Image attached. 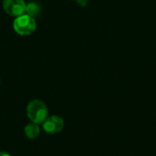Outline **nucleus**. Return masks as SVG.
Here are the masks:
<instances>
[{"label":"nucleus","instance_id":"obj_10","mask_svg":"<svg viewBox=\"0 0 156 156\" xmlns=\"http://www.w3.org/2000/svg\"><path fill=\"white\" fill-rule=\"evenodd\" d=\"M76 1H77V0H76Z\"/></svg>","mask_w":156,"mask_h":156},{"label":"nucleus","instance_id":"obj_5","mask_svg":"<svg viewBox=\"0 0 156 156\" xmlns=\"http://www.w3.org/2000/svg\"><path fill=\"white\" fill-rule=\"evenodd\" d=\"M24 131H25V135L27 136V138L33 140L39 136L40 128H39L38 124H37L35 122H30L25 127Z\"/></svg>","mask_w":156,"mask_h":156},{"label":"nucleus","instance_id":"obj_7","mask_svg":"<svg viewBox=\"0 0 156 156\" xmlns=\"http://www.w3.org/2000/svg\"><path fill=\"white\" fill-rule=\"evenodd\" d=\"M78 4L81 6H85L88 4V0H77Z\"/></svg>","mask_w":156,"mask_h":156},{"label":"nucleus","instance_id":"obj_8","mask_svg":"<svg viewBox=\"0 0 156 156\" xmlns=\"http://www.w3.org/2000/svg\"><path fill=\"white\" fill-rule=\"evenodd\" d=\"M0 156H11L9 154L5 153V152H0Z\"/></svg>","mask_w":156,"mask_h":156},{"label":"nucleus","instance_id":"obj_3","mask_svg":"<svg viewBox=\"0 0 156 156\" xmlns=\"http://www.w3.org/2000/svg\"><path fill=\"white\" fill-rule=\"evenodd\" d=\"M26 6L24 0H4L3 8L5 12L11 17H18L26 13Z\"/></svg>","mask_w":156,"mask_h":156},{"label":"nucleus","instance_id":"obj_6","mask_svg":"<svg viewBox=\"0 0 156 156\" xmlns=\"http://www.w3.org/2000/svg\"><path fill=\"white\" fill-rule=\"evenodd\" d=\"M40 11H41V7L39 4L35 1H31L27 3L26 6V14L32 17H37L40 14Z\"/></svg>","mask_w":156,"mask_h":156},{"label":"nucleus","instance_id":"obj_1","mask_svg":"<svg viewBox=\"0 0 156 156\" xmlns=\"http://www.w3.org/2000/svg\"><path fill=\"white\" fill-rule=\"evenodd\" d=\"M48 108L46 104L38 99L32 100L27 107V115L31 122L37 124H42V122L48 117Z\"/></svg>","mask_w":156,"mask_h":156},{"label":"nucleus","instance_id":"obj_4","mask_svg":"<svg viewBox=\"0 0 156 156\" xmlns=\"http://www.w3.org/2000/svg\"><path fill=\"white\" fill-rule=\"evenodd\" d=\"M42 127L47 133L57 134L59 133L64 128V120L62 118L52 115L47 117V119L42 122Z\"/></svg>","mask_w":156,"mask_h":156},{"label":"nucleus","instance_id":"obj_9","mask_svg":"<svg viewBox=\"0 0 156 156\" xmlns=\"http://www.w3.org/2000/svg\"><path fill=\"white\" fill-rule=\"evenodd\" d=\"M0 86H1V80H0Z\"/></svg>","mask_w":156,"mask_h":156},{"label":"nucleus","instance_id":"obj_2","mask_svg":"<svg viewBox=\"0 0 156 156\" xmlns=\"http://www.w3.org/2000/svg\"><path fill=\"white\" fill-rule=\"evenodd\" d=\"M36 28L37 23L35 18L27 15L26 13L16 17L13 22L14 30L22 36H27L33 33L36 30Z\"/></svg>","mask_w":156,"mask_h":156}]
</instances>
